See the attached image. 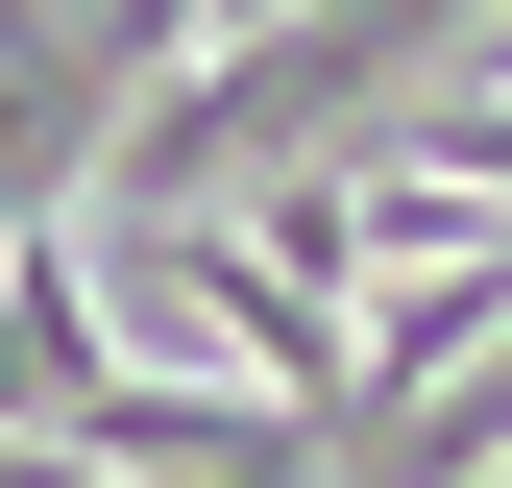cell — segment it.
<instances>
[{"instance_id":"obj_2","label":"cell","mask_w":512,"mask_h":488,"mask_svg":"<svg viewBox=\"0 0 512 488\" xmlns=\"http://www.w3.org/2000/svg\"><path fill=\"white\" fill-rule=\"evenodd\" d=\"M98 415H122V342L74 293V220H49V244H0V440H98Z\"/></svg>"},{"instance_id":"obj_1","label":"cell","mask_w":512,"mask_h":488,"mask_svg":"<svg viewBox=\"0 0 512 488\" xmlns=\"http://www.w3.org/2000/svg\"><path fill=\"white\" fill-rule=\"evenodd\" d=\"M512 25V0H244L220 49H171L147 122H122V171L98 196H147V220H196L220 171H293V147H366L415 74H464V49Z\"/></svg>"}]
</instances>
